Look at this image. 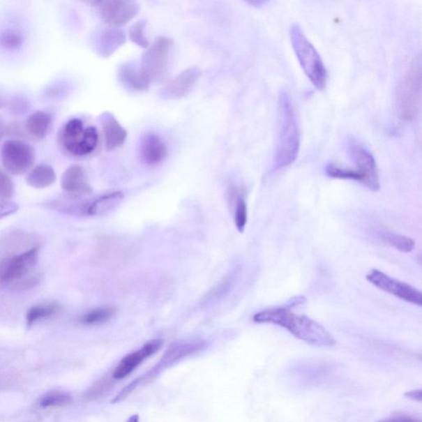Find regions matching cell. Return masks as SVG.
I'll return each instance as SVG.
<instances>
[{
    "label": "cell",
    "instance_id": "4316f807",
    "mask_svg": "<svg viewBox=\"0 0 422 422\" xmlns=\"http://www.w3.org/2000/svg\"><path fill=\"white\" fill-rule=\"evenodd\" d=\"M383 239L385 243L396 248L399 252L411 253L415 248L414 240L405 235L386 232L383 233Z\"/></svg>",
    "mask_w": 422,
    "mask_h": 422
},
{
    "label": "cell",
    "instance_id": "83f0119b",
    "mask_svg": "<svg viewBox=\"0 0 422 422\" xmlns=\"http://www.w3.org/2000/svg\"><path fill=\"white\" fill-rule=\"evenodd\" d=\"M235 195L236 204L234 212V223L240 233H243L248 222V206L242 194L237 189L232 190Z\"/></svg>",
    "mask_w": 422,
    "mask_h": 422
},
{
    "label": "cell",
    "instance_id": "f1b7e54d",
    "mask_svg": "<svg viewBox=\"0 0 422 422\" xmlns=\"http://www.w3.org/2000/svg\"><path fill=\"white\" fill-rule=\"evenodd\" d=\"M146 25V21L139 20L135 22L129 29V38L131 42L143 48H148L149 45V39L146 35H145Z\"/></svg>",
    "mask_w": 422,
    "mask_h": 422
},
{
    "label": "cell",
    "instance_id": "3957f363",
    "mask_svg": "<svg viewBox=\"0 0 422 422\" xmlns=\"http://www.w3.org/2000/svg\"><path fill=\"white\" fill-rule=\"evenodd\" d=\"M289 36L294 53L308 80L317 89H324L328 81V71L319 52L307 38L301 26L292 25Z\"/></svg>",
    "mask_w": 422,
    "mask_h": 422
},
{
    "label": "cell",
    "instance_id": "4fadbf2b",
    "mask_svg": "<svg viewBox=\"0 0 422 422\" xmlns=\"http://www.w3.org/2000/svg\"><path fill=\"white\" fill-rule=\"evenodd\" d=\"M163 346L161 340H151L144 345L139 350L128 354L117 365L113 371L112 378L116 380L123 379L137 368L148 358L160 350Z\"/></svg>",
    "mask_w": 422,
    "mask_h": 422
},
{
    "label": "cell",
    "instance_id": "44dd1931",
    "mask_svg": "<svg viewBox=\"0 0 422 422\" xmlns=\"http://www.w3.org/2000/svg\"><path fill=\"white\" fill-rule=\"evenodd\" d=\"M56 180V172L48 165H39L33 167L27 175V183L36 189H44L51 187Z\"/></svg>",
    "mask_w": 422,
    "mask_h": 422
},
{
    "label": "cell",
    "instance_id": "6da1fadb",
    "mask_svg": "<svg viewBox=\"0 0 422 422\" xmlns=\"http://www.w3.org/2000/svg\"><path fill=\"white\" fill-rule=\"evenodd\" d=\"M287 303L257 312L253 319L257 324H271L287 329L302 342L312 347L331 348L335 339L324 326L306 315L294 314Z\"/></svg>",
    "mask_w": 422,
    "mask_h": 422
},
{
    "label": "cell",
    "instance_id": "d590c367",
    "mask_svg": "<svg viewBox=\"0 0 422 422\" xmlns=\"http://www.w3.org/2000/svg\"><path fill=\"white\" fill-rule=\"evenodd\" d=\"M405 398L410 399V400L415 402H421L422 391L421 389L412 390V391H408L405 394Z\"/></svg>",
    "mask_w": 422,
    "mask_h": 422
},
{
    "label": "cell",
    "instance_id": "9c48e42d",
    "mask_svg": "<svg viewBox=\"0 0 422 422\" xmlns=\"http://www.w3.org/2000/svg\"><path fill=\"white\" fill-rule=\"evenodd\" d=\"M347 152L356 170L361 176L362 183L367 188L377 192L380 188L379 170L375 158L364 145L356 139H349Z\"/></svg>",
    "mask_w": 422,
    "mask_h": 422
},
{
    "label": "cell",
    "instance_id": "8d00e7d4",
    "mask_svg": "<svg viewBox=\"0 0 422 422\" xmlns=\"http://www.w3.org/2000/svg\"><path fill=\"white\" fill-rule=\"evenodd\" d=\"M7 125L4 122L3 118L0 116V142L3 138V136L6 134Z\"/></svg>",
    "mask_w": 422,
    "mask_h": 422
},
{
    "label": "cell",
    "instance_id": "2e32d148",
    "mask_svg": "<svg viewBox=\"0 0 422 422\" xmlns=\"http://www.w3.org/2000/svg\"><path fill=\"white\" fill-rule=\"evenodd\" d=\"M104 142L107 151H114L122 146L127 138V131L111 112H104L100 116Z\"/></svg>",
    "mask_w": 422,
    "mask_h": 422
},
{
    "label": "cell",
    "instance_id": "603a6c76",
    "mask_svg": "<svg viewBox=\"0 0 422 422\" xmlns=\"http://www.w3.org/2000/svg\"><path fill=\"white\" fill-rule=\"evenodd\" d=\"M61 311V306L56 302L39 303L31 307L26 314L27 325L33 326L36 322L52 317Z\"/></svg>",
    "mask_w": 422,
    "mask_h": 422
},
{
    "label": "cell",
    "instance_id": "7402d4cb",
    "mask_svg": "<svg viewBox=\"0 0 422 422\" xmlns=\"http://www.w3.org/2000/svg\"><path fill=\"white\" fill-rule=\"evenodd\" d=\"M126 42L123 31L115 29L103 31L99 39V52L104 57L110 56Z\"/></svg>",
    "mask_w": 422,
    "mask_h": 422
},
{
    "label": "cell",
    "instance_id": "d4e9b609",
    "mask_svg": "<svg viewBox=\"0 0 422 422\" xmlns=\"http://www.w3.org/2000/svg\"><path fill=\"white\" fill-rule=\"evenodd\" d=\"M326 176L329 178L336 179L352 180L362 183L361 176L358 174L356 169H349L347 167H342L338 163H331L325 167Z\"/></svg>",
    "mask_w": 422,
    "mask_h": 422
},
{
    "label": "cell",
    "instance_id": "f35d334b",
    "mask_svg": "<svg viewBox=\"0 0 422 422\" xmlns=\"http://www.w3.org/2000/svg\"><path fill=\"white\" fill-rule=\"evenodd\" d=\"M6 100H4L3 98L0 97V108L6 107Z\"/></svg>",
    "mask_w": 422,
    "mask_h": 422
},
{
    "label": "cell",
    "instance_id": "f546056e",
    "mask_svg": "<svg viewBox=\"0 0 422 422\" xmlns=\"http://www.w3.org/2000/svg\"><path fill=\"white\" fill-rule=\"evenodd\" d=\"M24 42V38L20 31L8 29L0 34V47L6 50H15Z\"/></svg>",
    "mask_w": 422,
    "mask_h": 422
},
{
    "label": "cell",
    "instance_id": "484cf974",
    "mask_svg": "<svg viewBox=\"0 0 422 422\" xmlns=\"http://www.w3.org/2000/svg\"><path fill=\"white\" fill-rule=\"evenodd\" d=\"M71 401L70 394L61 391H52L43 394L38 399V405L43 408L65 407L70 405Z\"/></svg>",
    "mask_w": 422,
    "mask_h": 422
},
{
    "label": "cell",
    "instance_id": "52a82bcc",
    "mask_svg": "<svg viewBox=\"0 0 422 422\" xmlns=\"http://www.w3.org/2000/svg\"><path fill=\"white\" fill-rule=\"evenodd\" d=\"M172 49L174 40L160 36L144 53L142 67L152 82L165 78L169 70Z\"/></svg>",
    "mask_w": 422,
    "mask_h": 422
},
{
    "label": "cell",
    "instance_id": "5bb4252c",
    "mask_svg": "<svg viewBox=\"0 0 422 422\" xmlns=\"http://www.w3.org/2000/svg\"><path fill=\"white\" fill-rule=\"evenodd\" d=\"M202 72L197 67H190L181 72L167 82L161 90V96L167 99H179L187 95L197 83Z\"/></svg>",
    "mask_w": 422,
    "mask_h": 422
},
{
    "label": "cell",
    "instance_id": "ffe728a7",
    "mask_svg": "<svg viewBox=\"0 0 422 422\" xmlns=\"http://www.w3.org/2000/svg\"><path fill=\"white\" fill-rule=\"evenodd\" d=\"M52 124V117L48 112L36 111L27 118L25 129L34 138L43 140L49 133Z\"/></svg>",
    "mask_w": 422,
    "mask_h": 422
},
{
    "label": "cell",
    "instance_id": "8992f818",
    "mask_svg": "<svg viewBox=\"0 0 422 422\" xmlns=\"http://www.w3.org/2000/svg\"><path fill=\"white\" fill-rule=\"evenodd\" d=\"M421 75L420 66H412L398 86V96L405 120L414 121L421 105Z\"/></svg>",
    "mask_w": 422,
    "mask_h": 422
},
{
    "label": "cell",
    "instance_id": "e575fe53",
    "mask_svg": "<svg viewBox=\"0 0 422 422\" xmlns=\"http://www.w3.org/2000/svg\"><path fill=\"white\" fill-rule=\"evenodd\" d=\"M377 422H421L420 420L414 419V417L407 416H396L388 417Z\"/></svg>",
    "mask_w": 422,
    "mask_h": 422
},
{
    "label": "cell",
    "instance_id": "d6986e66",
    "mask_svg": "<svg viewBox=\"0 0 422 422\" xmlns=\"http://www.w3.org/2000/svg\"><path fill=\"white\" fill-rule=\"evenodd\" d=\"M123 197L124 195L121 192H113L104 195L93 202H88L85 215L96 216L107 214L119 206Z\"/></svg>",
    "mask_w": 422,
    "mask_h": 422
},
{
    "label": "cell",
    "instance_id": "277c9868",
    "mask_svg": "<svg viewBox=\"0 0 422 422\" xmlns=\"http://www.w3.org/2000/svg\"><path fill=\"white\" fill-rule=\"evenodd\" d=\"M59 144L72 156L84 157L96 149L99 135L95 126L85 127L78 118L68 121L59 133Z\"/></svg>",
    "mask_w": 422,
    "mask_h": 422
},
{
    "label": "cell",
    "instance_id": "30bf717a",
    "mask_svg": "<svg viewBox=\"0 0 422 422\" xmlns=\"http://www.w3.org/2000/svg\"><path fill=\"white\" fill-rule=\"evenodd\" d=\"M35 152L30 144L21 140L12 139L4 142L1 160L4 169L12 175L24 174L33 165Z\"/></svg>",
    "mask_w": 422,
    "mask_h": 422
},
{
    "label": "cell",
    "instance_id": "cb8c5ba5",
    "mask_svg": "<svg viewBox=\"0 0 422 422\" xmlns=\"http://www.w3.org/2000/svg\"><path fill=\"white\" fill-rule=\"evenodd\" d=\"M116 308L114 307L98 308L81 316L80 322L84 325H98L113 319L116 315Z\"/></svg>",
    "mask_w": 422,
    "mask_h": 422
},
{
    "label": "cell",
    "instance_id": "836d02e7",
    "mask_svg": "<svg viewBox=\"0 0 422 422\" xmlns=\"http://www.w3.org/2000/svg\"><path fill=\"white\" fill-rule=\"evenodd\" d=\"M18 206L15 203L4 202L0 201V220L3 219L8 216L15 214L17 211Z\"/></svg>",
    "mask_w": 422,
    "mask_h": 422
},
{
    "label": "cell",
    "instance_id": "9a60e30c",
    "mask_svg": "<svg viewBox=\"0 0 422 422\" xmlns=\"http://www.w3.org/2000/svg\"><path fill=\"white\" fill-rule=\"evenodd\" d=\"M61 187L65 192L74 197L84 196L92 193L87 176L81 166L73 165L63 172Z\"/></svg>",
    "mask_w": 422,
    "mask_h": 422
},
{
    "label": "cell",
    "instance_id": "74e56055",
    "mask_svg": "<svg viewBox=\"0 0 422 422\" xmlns=\"http://www.w3.org/2000/svg\"><path fill=\"white\" fill-rule=\"evenodd\" d=\"M127 422H140V417L137 414L131 416Z\"/></svg>",
    "mask_w": 422,
    "mask_h": 422
},
{
    "label": "cell",
    "instance_id": "1f68e13d",
    "mask_svg": "<svg viewBox=\"0 0 422 422\" xmlns=\"http://www.w3.org/2000/svg\"><path fill=\"white\" fill-rule=\"evenodd\" d=\"M15 193V186L8 175L0 170V201L8 202Z\"/></svg>",
    "mask_w": 422,
    "mask_h": 422
},
{
    "label": "cell",
    "instance_id": "d6a6232c",
    "mask_svg": "<svg viewBox=\"0 0 422 422\" xmlns=\"http://www.w3.org/2000/svg\"><path fill=\"white\" fill-rule=\"evenodd\" d=\"M142 384V378H138L133 381L130 384L126 385V386L121 390L119 393H118L117 395L112 399V403H118L121 401H124L125 399L130 395V394L133 393L134 390L139 386V385Z\"/></svg>",
    "mask_w": 422,
    "mask_h": 422
},
{
    "label": "cell",
    "instance_id": "ac0fdd59",
    "mask_svg": "<svg viewBox=\"0 0 422 422\" xmlns=\"http://www.w3.org/2000/svg\"><path fill=\"white\" fill-rule=\"evenodd\" d=\"M120 79L127 87L136 91H145L149 88L152 81L142 66L124 65L119 70Z\"/></svg>",
    "mask_w": 422,
    "mask_h": 422
},
{
    "label": "cell",
    "instance_id": "7a4b0ae2",
    "mask_svg": "<svg viewBox=\"0 0 422 422\" xmlns=\"http://www.w3.org/2000/svg\"><path fill=\"white\" fill-rule=\"evenodd\" d=\"M301 147V131L294 105L287 90L278 98V133L273 157V170L280 171L296 160Z\"/></svg>",
    "mask_w": 422,
    "mask_h": 422
},
{
    "label": "cell",
    "instance_id": "8fae6325",
    "mask_svg": "<svg viewBox=\"0 0 422 422\" xmlns=\"http://www.w3.org/2000/svg\"><path fill=\"white\" fill-rule=\"evenodd\" d=\"M366 280L376 288L383 290L402 301L421 307L422 294L412 285L394 279L377 269H372L366 274Z\"/></svg>",
    "mask_w": 422,
    "mask_h": 422
},
{
    "label": "cell",
    "instance_id": "e0dca14e",
    "mask_svg": "<svg viewBox=\"0 0 422 422\" xmlns=\"http://www.w3.org/2000/svg\"><path fill=\"white\" fill-rule=\"evenodd\" d=\"M167 144L160 135L149 133L144 136L140 145V156L149 165H160L167 156Z\"/></svg>",
    "mask_w": 422,
    "mask_h": 422
},
{
    "label": "cell",
    "instance_id": "7c38bea8",
    "mask_svg": "<svg viewBox=\"0 0 422 422\" xmlns=\"http://www.w3.org/2000/svg\"><path fill=\"white\" fill-rule=\"evenodd\" d=\"M93 3L98 7L102 20L111 27L128 24L140 11L137 3L126 0H103Z\"/></svg>",
    "mask_w": 422,
    "mask_h": 422
},
{
    "label": "cell",
    "instance_id": "4dcf8cb0",
    "mask_svg": "<svg viewBox=\"0 0 422 422\" xmlns=\"http://www.w3.org/2000/svg\"><path fill=\"white\" fill-rule=\"evenodd\" d=\"M111 387V380L106 379H101L87 390V392L84 394V398L89 401L96 400V399L103 396Z\"/></svg>",
    "mask_w": 422,
    "mask_h": 422
},
{
    "label": "cell",
    "instance_id": "5b68a950",
    "mask_svg": "<svg viewBox=\"0 0 422 422\" xmlns=\"http://www.w3.org/2000/svg\"><path fill=\"white\" fill-rule=\"evenodd\" d=\"M39 247L34 246L29 250L4 258L0 262V284L4 285H20L31 282L27 276L33 271L39 255Z\"/></svg>",
    "mask_w": 422,
    "mask_h": 422
},
{
    "label": "cell",
    "instance_id": "ba28073f",
    "mask_svg": "<svg viewBox=\"0 0 422 422\" xmlns=\"http://www.w3.org/2000/svg\"><path fill=\"white\" fill-rule=\"evenodd\" d=\"M206 347L207 343L203 340H183V341L172 342L163 354L158 364L151 371L148 372L146 375L140 377L142 378V381H144V382L151 381L162 372L169 369L170 367L174 366L185 358L196 355V354L205 350Z\"/></svg>",
    "mask_w": 422,
    "mask_h": 422
}]
</instances>
